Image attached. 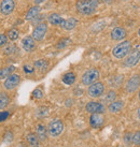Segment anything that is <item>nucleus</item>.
<instances>
[{"instance_id": "1", "label": "nucleus", "mask_w": 140, "mask_h": 147, "mask_svg": "<svg viewBox=\"0 0 140 147\" xmlns=\"http://www.w3.org/2000/svg\"><path fill=\"white\" fill-rule=\"evenodd\" d=\"M98 4V0H78L75 3V9L82 15H91L96 11Z\"/></svg>"}, {"instance_id": "2", "label": "nucleus", "mask_w": 140, "mask_h": 147, "mask_svg": "<svg viewBox=\"0 0 140 147\" xmlns=\"http://www.w3.org/2000/svg\"><path fill=\"white\" fill-rule=\"evenodd\" d=\"M130 51H132V43L129 41H123L113 47L112 55L116 59H123L124 57H126L129 54Z\"/></svg>"}, {"instance_id": "3", "label": "nucleus", "mask_w": 140, "mask_h": 147, "mask_svg": "<svg viewBox=\"0 0 140 147\" xmlns=\"http://www.w3.org/2000/svg\"><path fill=\"white\" fill-rule=\"evenodd\" d=\"M99 76H100V73H99L98 70L96 68H92V69H88L87 71L84 72V74L82 75L81 82H82L83 85L90 86L93 83L97 82L99 80Z\"/></svg>"}, {"instance_id": "4", "label": "nucleus", "mask_w": 140, "mask_h": 147, "mask_svg": "<svg viewBox=\"0 0 140 147\" xmlns=\"http://www.w3.org/2000/svg\"><path fill=\"white\" fill-rule=\"evenodd\" d=\"M103 94H105V85H103V83L98 82V81L93 83L87 88V96L90 98H100V97H103Z\"/></svg>"}, {"instance_id": "5", "label": "nucleus", "mask_w": 140, "mask_h": 147, "mask_svg": "<svg viewBox=\"0 0 140 147\" xmlns=\"http://www.w3.org/2000/svg\"><path fill=\"white\" fill-rule=\"evenodd\" d=\"M63 131H64V123L62 120L53 119L50 121L49 126H48V133L52 138H56L58 135H60Z\"/></svg>"}, {"instance_id": "6", "label": "nucleus", "mask_w": 140, "mask_h": 147, "mask_svg": "<svg viewBox=\"0 0 140 147\" xmlns=\"http://www.w3.org/2000/svg\"><path fill=\"white\" fill-rule=\"evenodd\" d=\"M21 83V76L16 73L11 74L3 81V88L8 91L14 90Z\"/></svg>"}, {"instance_id": "7", "label": "nucleus", "mask_w": 140, "mask_h": 147, "mask_svg": "<svg viewBox=\"0 0 140 147\" xmlns=\"http://www.w3.org/2000/svg\"><path fill=\"white\" fill-rule=\"evenodd\" d=\"M46 32H48V25L46 23H40L33 30L31 37L35 39V41H42L46 37Z\"/></svg>"}, {"instance_id": "8", "label": "nucleus", "mask_w": 140, "mask_h": 147, "mask_svg": "<svg viewBox=\"0 0 140 147\" xmlns=\"http://www.w3.org/2000/svg\"><path fill=\"white\" fill-rule=\"evenodd\" d=\"M85 110L91 114H94V113L103 114L106 112V105L101 102H98V101H90L85 105Z\"/></svg>"}, {"instance_id": "9", "label": "nucleus", "mask_w": 140, "mask_h": 147, "mask_svg": "<svg viewBox=\"0 0 140 147\" xmlns=\"http://www.w3.org/2000/svg\"><path fill=\"white\" fill-rule=\"evenodd\" d=\"M140 60V51L139 49H134L130 51L127 55L126 59L124 60V65L126 67H134L136 65Z\"/></svg>"}, {"instance_id": "10", "label": "nucleus", "mask_w": 140, "mask_h": 147, "mask_svg": "<svg viewBox=\"0 0 140 147\" xmlns=\"http://www.w3.org/2000/svg\"><path fill=\"white\" fill-rule=\"evenodd\" d=\"M15 3L14 0H1L0 2V13L2 15H9L14 11Z\"/></svg>"}, {"instance_id": "11", "label": "nucleus", "mask_w": 140, "mask_h": 147, "mask_svg": "<svg viewBox=\"0 0 140 147\" xmlns=\"http://www.w3.org/2000/svg\"><path fill=\"white\" fill-rule=\"evenodd\" d=\"M140 86V75L139 74H136L132 78H129L126 83V86H125V89L127 92H134L136 91Z\"/></svg>"}, {"instance_id": "12", "label": "nucleus", "mask_w": 140, "mask_h": 147, "mask_svg": "<svg viewBox=\"0 0 140 147\" xmlns=\"http://www.w3.org/2000/svg\"><path fill=\"white\" fill-rule=\"evenodd\" d=\"M105 123V117L103 114H99V113H94L91 115L90 117V125L92 128L94 129H99L101 128Z\"/></svg>"}, {"instance_id": "13", "label": "nucleus", "mask_w": 140, "mask_h": 147, "mask_svg": "<svg viewBox=\"0 0 140 147\" xmlns=\"http://www.w3.org/2000/svg\"><path fill=\"white\" fill-rule=\"evenodd\" d=\"M22 46H23V49L24 51L26 52H33L35 47H36V41H35V39H33L31 36H26V37L22 40Z\"/></svg>"}, {"instance_id": "14", "label": "nucleus", "mask_w": 140, "mask_h": 147, "mask_svg": "<svg viewBox=\"0 0 140 147\" xmlns=\"http://www.w3.org/2000/svg\"><path fill=\"white\" fill-rule=\"evenodd\" d=\"M126 37V30L122 27H116L111 31V39L114 41H121Z\"/></svg>"}, {"instance_id": "15", "label": "nucleus", "mask_w": 140, "mask_h": 147, "mask_svg": "<svg viewBox=\"0 0 140 147\" xmlns=\"http://www.w3.org/2000/svg\"><path fill=\"white\" fill-rule=\"evenodd\" d=\"M36 134L41 142H46L48 139V128L43 123H38L36 127Z\"/></svg>"}, {"instance_id": "16", "label": "nucleus", "mask_w": 140, "mask_h": 147, "mask_svg": "<svg viewBox=\"0 0 140 147\" xmlns=\"http://www.w3.org/2000/svg\"><path fill=\"white\" fill-rule=\"evenodd\" d=\"M26 142L28 144L29 147H40V143L41 141L39 140V138L37 136L36 133H33V132H29L26 134Z\"/></svg>"}, {"instance_id": "17", "label": "nucleus", "mask_w": 140, "mask_h": 147, "mask_svg": "<svg viewBox=\"0 0 140 147\" xmlns=\"http://www.w3.org/2000/svg\"><path fill=\"white\" fill-rule=\"evenodd\" d=\"M14 71H15V67H13V65H8V67L1 68L0 69V81L5 80L8 76L14 73Z\"/></svg>"}, {"instance_id": "18", "label": "nucleus", "mask_w": 140, "mask_h": 147, "mask_svg": "<svg viewBox=\"0 0 140 147\" xmlns=\"http://www.w3.org/2000/svg\"><path fill=\"white\" fill-rule=\"evenodd\" d=\"M78 24V21L73 18V17H70L68 20H64L60 25V27L64 29H66V30H72V29L75 28V26Z\"/></svg>"}, {"instance_id": "19", "label": "nucleus", "mask_w": 140, "mask_h": 147, "mask_svg": "<svg viewBox=\"0 0 140 147\" xmlns=\"http://www.w3.org/2000/svg\"><path fill=\"white\" fill-rule=\"evenodd\" d=\"M116 92L114 91V90H109L107 94H105L103 97V99H101V103L103 104H110V103H112L113 101H116Z\"/></svg>"}, {"instance_id": "20", "label": "nucleus", "mask_w": 140, "mask_h": 147, "mask_svg": "<svg viewBox=\"0 0 140 147\" xmlns=\"http://www.w3.org/2000/svg\"><path fill=\"white\" fill-rule=\"evenodd\" d=\"M123 101H113L108 105V111L112 114H116V113H119L120 111L123 109Z\"/></svg>"}, {"instance_id": "21", "label": "nucleus", "mask_w": 140, "mask_h": 147, "mask_svg": "<svg viewBox=\"0 0 140 147\" xmlns=\"http://www.w3.org/2000/svg\"><path fill=\"white\" fill-rule=\"evenodd\" d=\"M48 21H49L50 24L53 25V26H60L64 18L60 17V15H58L57 13H52L48 17Z\"/></svg>"}, {"instance_id": "22", "label": "nucleus", "mask_w": 140, "mask_h": 147, "mask_svg": "<svg viewBox=\"0 0 140 147\" xmlns=\"http://www.w3.org/2000/svg\"><path fill=\"white\" fill-rule=\"evenodd\" d=\"M40 11H41V9H40L39 5H35L33 8H30L29 11L27 12V14H26V20L27 21H33V20H35L39 15Z\"/></svg>"}, {"instance_id": "23", "label": "nucleus", "mask_w": 140, "mask_h": 147, "mask_svg": "<svg viewBox=\"0 0 140 147\" xmlns=\"http://www.w3.org/2000/svg\"><path fill=\"white\" fill-rule=\"evenodd\" d=\"M10 104V97L7 92L0 91V110H4Z\"/></svg>"}, {"instance_id": "24", "label": "nucleus", "mask_w": 140, "mask_h": 147, "mask_svg": "<svg viewBox=\"0 0 140 147\" xmlns=\"http://www.w3.org/2000/svg\"><path fill=\"white\" fill-rule=\"evenodd\" d=\"M63 82L66 85H72L75 82V74L73 72H68V73L64 74L63 76Z\"/></svg>"}, {"instance_id": "25", "label": "nucleus", "mask_w": 140, "mask_h": 147, "mask_svg": "<svg viewBox=\"0 0 140 147\" xmlns=\"http://www.w3.org/2000/svg\"><path fill=\"white\" fill-rule=\"evenodd\" d=\"M16 51V45L14 43H7L2 49V53L4 55H12Z\"/></svg>"}, {"instance_id": "26", "label": "nucleus", "mask_w": 140, "mask_h": 147, "mask_svg": "<svg viewBox=\"0 0 140 147\" xmlns=\"http://www.w3.org/2000/svg\"><path fill=\"white\" fill-rule=\"evenodd\" d=\"M7 36H8L9 40H11V41L13 42V41H15V40L18 39V37H20V31L15 28H12L8 31Z\"/></svg>"}, {"instance_id": "27", "label": "nucleus", "mask_w": 140, "mask_h": 147, "mask_svg": "<svg viewBox=\"0 0 140 147\" xmlns=\"http://www.w3.org/2000/svg\"><path fill=\"white\" fill-rule=\"evenodd\" d=\"M70 42H71L70 41V39H68V38H64V39H62V40L58 41V43L56 44V49H65L67 45H69Z\"/></svg>"}, {"instance_id": "28", "label": "nucleus", "mask_w": 140, "mask_h": 147, "mask_svg": "<svg viewBox=\"0 0 140 147\" xmlns=\"http://www.w3.org/2000/svg\"><path fill=\"white\" fill-rule=\"evenodd\" d=\"M35 68L39 70H46L48 68V62L43 59H40V60H37L35 62Z\"/></svg>"}, {"instance_id": "29", "label": "nucleus", "mask_w": 140, "mask_h": 147, "mask_svg": "<svg viewBox=\"0 0 140 147\" xmlns=\"http://www.w3.org/2000/svg\"><path fill=\"white\" fill-rule=\"evenodd\" d=\"M33 98L35 99H41L43 98V90L41 88H36V89L33 91Z\"/></svg>"}, {"instance_id": "30", "label": "nucleus", "mask_w": 140, "mask_h": 147, "mask_svg": "<svg viewBox=\"0 0 140 147\" xmlns=\"http://www.w3.org/2000/svg\"><path fill=\"white\" fill-rule=\"evenodd\" d=\"M48 109L46 107H39L37 110V116L38 117H46V116H48Z\"/></svg>"}, {"instance_id": "31", "label": "nucleus", "mask_w": 140, "mask_h": 147, "mask_svg": "<svg viewBox=\"0 0 140 147\" xmlns=\"http://www.w3.org/2000/svg\"><path fill=\"white\" fill-rule=\"evenodd\" d=\"M123 140H124V143H125V145H127V146L132 145V144H133V134H132V133H125Z\"/></svg>"}, {"instance_id": "32", "label": "nucleus", "mask_w": 140, "mask_h": 147, "mask_svg": "<svg viewBox=\"0 0 140 147\" xmlns=\"http://www.w3.org/2000/svg\"><path fill=\"white\" fill-rule=\"evenodd\" d=\"M8 41H9L8 36L4 34V33H0V49L3 47L4 45L8 43Z\"/></svg>"}, {"instance_id": "33", "label": "nucleus", "mask_w": 140, "mask_h": 147, "mask_svg": "<svg viewBox=\"0 0 140 147\" xmlns=\"http://www.w3.org/2000/svg\"><path fill=\"white\" fill-rule=\"evenodd\" d=\"M133 144L139 145L140 144V131H137L136 133L133 134Z\"/></svg>"}, {"instance_id": "34", "label": "nucleus", "mask_w": 140, "mask_h": 147, "mask_svg": "<svg viewBox=\"0 0 140 147\" xmlns=\"http://www.w3.org/2000/svg\"><path fill=\"white\" fill-rule=\"evenodd\" d=\"M10 116V113L8 111H3V112H0V123H3L7 119L9 118Z\"/></svg>"}, {"instance_id": "35", "label": "nucleus", "mask_w": 140, "mask_h": 147, "mask_svg": "<svg viewBox=\"0 0 140 147\" xmlns=\"http://www.w3.org/2000/svg\"><path fill=\"white\" fill-rule=\"evenodd\" d=\"M4 141H5V142H10V141H12L13 140V134L12 133H11V132H7V133H5V135H4Z\"/></svg>"}, {"instance_id": "36", "label": "nucleus", "mask_w": 140, "mask_h": 147, "mask_svg": "<svg viewBox=\"0 0 140 147\" xmlns=\"http://www.w3.org/2000/svg\"><path fill=\"white\" fill-rule=\"evenodd\" d=\"M24 71L26 73H33V69L30 67V65H25L24 67Z\"/></svg>"}, {"instance_id": "37", "label": "nucleus", "mask_w": 140, "mask_h": 147, "mask_svg": "<svg viewBox=\"0 0 140 147\" xmlns=\"http://www.w3.org/2000/svg\"><path fill=\"white\" fill-rule=\"evenodd\" d=\"M44 1H46V0H35V3L37 4H41V3H43V2H44Z\"/></svg>"}, {"instance_id": "38", "label": "nucleus", "mask_w": 140, "mask_h": 147, "mask_svg": "<svg viewBox=\"0 0 140 147\" xmlns=\"http://www.w3.org/2000/svg\"><path fill=\"white\" fill-rule=\"evenodd\" d=\"M137 115H138V117L140 118V107L138 109V110H137Z\"/></svg>"}, {"instance_id": "39", "label": "nucleus", "mask_w": 140, "mask_h": 147, "mask_svg": "<svg viewBox=\"0 0 140 147\" xmlns=\"http://www.w3.org/2000/svg\"><path fill=\"white\" fill-rule=\"evenodd\" d=\"M138 98H139V100H140V90H139V92H138Z\"/></svg>"}, {"instance_id": "40", "label": "nucleus", "mask_w": 140, "mask_h": 147, "mask_svg": "<svg viewBox=\"0 0 140 147\" xmlns=\"http://www.w3.org/2000/svg\"><path fill=\"white\" fill-rule=\"evenodd\" d=\"M138 34H139V37H140V28H139V30H138Z\"/></svg>"}]
</instances>
